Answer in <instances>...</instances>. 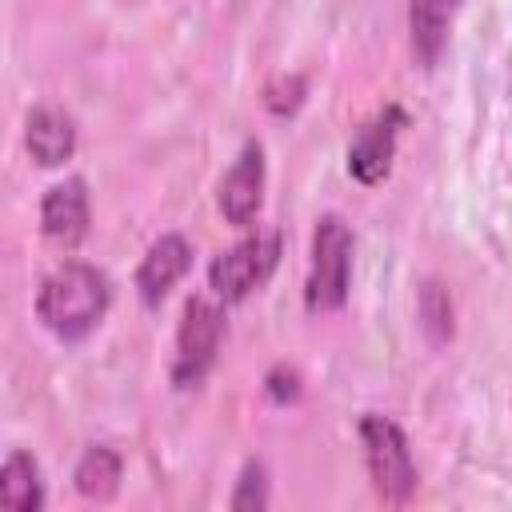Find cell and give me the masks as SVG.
<instances>
[{
	"label": "cell",
	"mask_w": 512,
	"mask_h": 512,
	"mask_svg": "<svg viewBox=\"0 0 512 512\" xmlns=\"http://www.w3.org/2000/svg\"><path fill=\"white\" fill-rule=\"evenodd\" d=\"M76 140H80V132H76L72 112L56 108V104H40L24 120V148L40 168H60L64 160H72Z\"/></svg>",
	"instance_id": "cell-10"
},
{
	"label": "cell",
	"mask_w": 512,
	"mask_h": 512,
	"mask_svg": "<svg viewBox=\"0 0 512 512\" xmlns=\"http://www.w3.org/2000/svg\"><path fill=\"white\" fill-rule=\"evenodd\" d=\"M420 324L436 344H444L452 336V296L440 280H428L420 288Z\"/></svg>",
	"instance_id": "cell-15"
},
{
	"label": "cell",
	"mask_w": 512,
	"mask_h": 512,
	"mask_svg": "<svg viewBox=\"0 0 512 512\" xmlns=\"http://www.w3.org/2000/svg\"><path fill=\"white\" fill-rule=\"evenodd\" d=\"M356 432H360L364 468H368V480H372L376 496L388 500V504H408L416 496L420 472H416L404 428L384 412H364Z\"/></svg>",
	"instance_id": "cell-3"
},
{
	"label": "cell",
	"mask_w": 512,
	"mask_h": 512,
	"mask_svg": "<svg viewBox=\"0 0 512 512\" xmlns=\"http://www.w3.org/2000/svg\"><path fill=\"white\" fill-rule=\"evenodd\" d=\"M120 472H124V460L116 448L108 444H88L84 456L76 460L72 468V484L84 500H112L116 488H120Z\"/></svg>",
	"instance_id": "cell-13"
},
{
	"label": "cell",
	"mask_w": 512,
	"mask_h": 512,
	"mask_svg": "<svg viewBox=\"0 0 512 512\" xmlns=\"http://www.w3.org/2000/svg\"><path fill=\"white\" fill-rule=\"evenodd\" d=\"M408 128V112L400 104H384L380 112H372L356 136L348 140V176L364 188H376L388 180L392 160H396V144L400 132Z\"/></svg>",
	"instance_id": "cell-6"
},
{
	"label": "cell",
	"mask_w": 512,
	"mask_h": 512,
	"mask_svg": "<svg viewBox=\"0 0 512 512\" xmlns=\"http://www.w3.org/2000/svg\"><path fill=\"white\" fill-rule=\"evenodd\" d=\"M276 264H280V232L276 228H256V232L240 236L232 248H224L208 264V288H212L216 300L240 304L256 288L268 284Z\"/></svg>",
	"instance_id": "cell-4"
},
{
	"label": "cell",
	"mask_w": 512,
	"mask_h": 512,
	"mask_svg": "<svg viewBox=\"0 0 512 512\" xmlns=\"http://www.w3.org/2000/svg\"><path fill=\"white\" fill-rule=\"evenodd\" d=\"M224 344V300L192 296L184 304L180 328H176V356H172V384L176 388H200L212 372Z\"/></svg>",
	"instance_id": "cell-5"
},
{
	"label": "cell",
	"mask_w": 512,
	"mask_h": 512,
	"mask_svg": "<svg viewBox=\"0 0 512 512\" xmlns=\"http://www.w3.org/2000/svg\"><path fill=\"white\" fill-rule=\"evenodd\" d=\"M352 252H356V240L344 216L324 212L312 228V252H308V276H304V308L312 316H328L348 304Z\"/></svg>",
	"instance_id": "cell-2"
},
{
	"label": "cell",
	"mask_w": 512,
	"mask_h": 512,
	"mask_svg": "<svg viewBox=\"0 0 512 512\" xmlns=\"http://www.w3.org/2000/svg\"><path fill=\"white\" fill-rule=\"evenodd\" d=\"M0 504L8 512H40L44 508V476L36 456L24 448H12L0 468Z\"/></svg>",
	"instance_id": "cell-12"
},
{
	"label": "cell",
	"mask_w": 512,
	"mask_h": 512,
	"mask_svg": "<svg viewBox=\"0 0 512 512\" xmlns=\"http://www.w3.org/2000/svg\"><path fill=\"white\" fill-rule=\"evenodd\" d=\"M264 396H268L276 408L296 404V400L304 396V380H300V372H296L292 364H276V368H268V376H264Z\"/></svg>",
	"instance_id": "cell-17"
},
{
	"label": "cell",
	"mask_w": 512,
	"mask_h": 512,
	"mask_svg": "<svg viewBox=\"0 0 512 512\" xmlns=\"http://www.w3.org/2000/svg\"><path fill=\"white\" fill-rule=\"evenodd\" d=\"M112 304V284L96 264L64 260L56 264L36 292V320L64 344H80L100 328Z\"/></svg>",
	"instance_id": "cell-1"
},
{
	"label": "cell",
	"mask_w": 512,
	"mask_h": 512,
	"mask_svg": "<svg viewBox=\"0 0 512 512\" xmlns=\"http://www.w3.org/2000/svg\"><path fill=\"white\" fill-rule=\"evenodd\" d=\"M192 268V244L180 232H164L160 240L148 244L140 268H136V296L144 308H160L164 296L188 276Z\"/></svg>",
	"instance_id": "cell-9"
},
{
	"label": "cell",
	"mask_w": 512,
	"mask_h": 512,
	"mask_svg": "<svg viewBox=\"0 0 512 512\" xmlns=\"http://www.w3.org/2000/svg\"><path fill=\"white\" fill-rule=\"evenodd\" d=\"M88 220H92V204H88L84 176H64L60 184H52L44 192V200H40V232L56 248H76L88 236Z\"/></svg>",
	"instance_id": "cell-8"
},
{
	"label": "cell",
	"mask_w": 512,
	"mask_h": 512,
	"mask_svg": "<svg viewBox=\"0 0 512 512\" xmlns=\"http://www.w3.org/2000/svg\"><path fill=\"white\" fill-rule=\"evenodd\" d=\"M264 184H268V160H264V144L260 140H244V148L236 152L232 168L224 172L220 188H216V204L220 216L232 228H252V220L264 208Z\"/></svg>",
	"instance_id": "cell-7"
},
{
	"label": "cell",
	"mask_w": 512,
	"mask_h": 512,
	"mask_svg": "<svg viewBox=\"0 0 512 512\" xmlns=\"http://www.w3.org/2000/svg\"><path fill=\"white\" fill-rule=\"evenodd\" d=\"M304 96H308V76H304V72H280V76H272V80L264 84V92H260L264 108H268L272 116H280V120L296 116L300 104H304Z\"/></svg>",
	"instance_id": "cell-14"
},
{
	"label": "cell",
	"mask_w": 512,
	"mask_h": 512,
	"mask_svg": "<svg viewBox=\"0 0 512 512\" xmlns=\"http://www.w3.org/2000/svg\"><path fill=\"white\" fill-rule=\"evenodd\" d=\"M460 0H408V40L424 68H432L448 44Z\"/></svg>",
	"instance_id": "cell-11"
},
{
	"label": "cell",
	"mask_w": 512,
	"mask_h": 512,
	"mask_svg": "<svg viewBox=\"0 0 512 512\" xmlns=\"http://www.w3.org/2000/svg\"><path fill=\"white\" fill-rule=\"evenodd\" d=\"M268 500H272V492H268V468H264V460H244L228 504L236 512H260V508H268Z\"/></svg>",
	"instance_id": "cell-16"
}]
</instances>
